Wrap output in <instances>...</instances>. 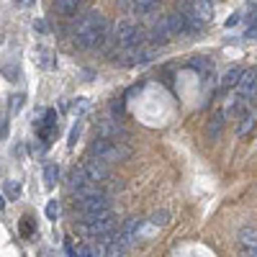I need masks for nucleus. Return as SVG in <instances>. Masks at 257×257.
<instances>
[{
  "label": "nucleus",
  "mask_w": 257,
  "mask_h": 257,
  "mask_svg": "<svg viewBox=\"0 0 257 257\" xmlns=\"http://www.w3.org/2000/svg\"><path fill=\"white\" fill-rule=\"evenodd\" d=\"M80 128H82L80 123L72 126V132H70V147H75V142H77V137H80Z\"/></svg>",
  "instance_id": "25"
},
{
  "label": "nucleus",
  "mask_w": 257,
  "mask_h": 257,
  "mask_svg": "<svg viewBox=\"0 0 257 257\" xmlns=\"http://www.w3.org/2000/svg\"><path fill=\"white\" fill-rule=\"evenodd\" d=\"M54 8H57L59 16H75L77 8H80V0H57Z\"/></svg>",
  "instance_id": "16"
},
{
  "label": "nucleus",
  "mask_w": 257,
  "mask_h": 257,
  "mask_svg": "<svg viewBox=\"0 0 257 257\" xmlns=\"http://www.w3.org/2000/svg\"><path fill=\"white\" fill-rule=\"evenodd\" d=\"M139 229H142V221H139V219H126L123 226L118 229V234H121V239L132 247V244L137 242V237H139Z\"/></svg>",
  "instance_id": "10"
},
{
  "label": "nucleus",
  "mask_w": 257,
  "mask_h": 257,
  "mask_svg": "<svg viewBox=\"0 0 257 257\" xmlns=\"http://www.w3.org/2000/svg\"><path fill=\"white\" fill-rule=\"evenodd\" d=\"M132 155V149L126 144H118V142H111V139H103L98 137L93 144H90V157H100L105 162H121Z\"/></svg>",
  "instance_id": "3"
},
{
  "label": "nucleus",
  "mask_w": 257,
  "mask_h": 257,
  "mask_svg": "<svg viewBox=\"0 0 257 257\" xmlns=\"http://www.w3.org/2000/svg\"><path fill=\"white\" fill-rule=\"evenodd\" d=\"M118 134H123V128H121L118 118L103 121V123L98 126V137H103V139H118Z\"/></svg>",
  "instance_id": "11"
},
{
  "label": "nucleus",
  "mask_w": 257,
  "mask_h": 257,
  "mask_svg": "<svg viewBox=\"0 0 257 257\" xmlns=\"http://www.w3.org/2000/svg\"><path fill=\"white\" fill-rule=\"evenodd\" d=\"M47 216H49V219H57V216H59V203H57V201H49V206H47Z\"/></svg>",
  "instance_id": "22"
},
{
  "label": "nucleus",
  "mask_w": 257,
  "mask_h": 257,
  "mask_svg": "<svg viewBox=\"0 0 257 257\" xmlns=\"http://www.w3.org/2000/svg\"><path fill=\"white\" fill-rule=\"evenodd\" d=\"M242 67H237V64H234V67H229L226 72H224V77H221V88H237V82H239V77H242Z\"/></svg>",
  "instance_id": "14"
},
{
  "label": "nucleus",
  "mask_w": 257,
  "mask_h": 257,
  "mask_svg": "<svg viewBox=\"0 0 257 257\" xmlns=\"http://www.w3.org/2000/svg\"><path fill=\"white\" fill-rule=\"evenodd\" d=\"M44 180H47V185L52 188V185H57V180H59V167L54 165V162H49L47 167H44Z\"/></svg>",
  "instance_id": "19"
},
{
  "label": "nucleus",
  "mask_w": 257,
  "mask_h": 257,
  "mask_svg": "<svg viewBox=\"0 0 257 257\" xmlns=\"http://www.w3.org/2000/svg\"><path fill=\"white\" fill-rule=\"evenodd\" d=\"M77 257H95V254H93L90 244H80V247H77Z\"/></svg>",
  "instance_id": "23"
},
{
  "label": "nucleus",
  "mask_w": 257,
  "mask_h": 257,
  "mask_svg": "<svg viewBox=\"0 0 257 257\" xmlns=\"http://www.w3.org/2000/svg\"><path fill=\"white\" fill-rule=\"evenodd\" d=\"M244 257H257V247H249V249L244 252Z\"/></svg>",
  "instance_id": "30"
},
{
  "label": "nucleus",
  "mask_w": 257,
  "mask_h": 257,
  "mask_svg": "<svg viewBox=\"0 0 257 257\" xmlns=\"http://www.w3.org/2000/svg\"><path fill=\"white\" fill-rule=\"evenodd\" d=\"M6 190H8V196H11V198H16L18 193H21V185H18V183H8Z\"/></svg>",
  "instance_id": "24"
},
{
  "label": "nucleus",
  "mask_w": 257,
  "mask_h": 257,
  "mask_svg": "<svg viewBox=\"0 0 257 257\" xmlns=\"http://www.w3.org/2000/svg\"><path fill=\"white\" fill-rule=\"evenodd\" d=\"M257 93V67H249L242 72L239 82H237V98L239 100H247Z\"/></svg>",
  "instance_id": "5"
},
{
  "label": "nucleus",
  "mask_w": 257,
  "mask_h": 257,
  "mask_svg": "<svg viewBox=\"0 0 257 257\" xmlns=\"http://www.w3.org/2000/svg\"><path fill=\"white\" fill-rule=\"evenodd\" d=\"M190 67L196 70V72H208V70H211V64H208V59L201 57V59H190Z\"/></svg>",
  "instance_id": "21"
},
{
  "label": "nucleus",
  "mask_w": 257,
  "mask_h": 257,
  "mask_svg": "<svg viewBox=\"0 0 257 257\" xmlns=\"http://www.w3.org/2000/svg\"><path fill=\"white\" fill-rule=\"evenodd\" d=\"M39 31H47V24H44V21H36V24H34Z\"/></svg>",
  "instance_id": "31"
},
{
  "label": "nucleus",
  "mask_w": 257,
  "mask_h": 257,
  "mask_svg": "<svg viewBox=\"0 0 257 257\" xmlns=\"http://www.w3.org/2000/svg\"><path fill=\"white\" fill-rule=\"evenodd\" d=\"M211 3H216V0H211Z\"/></svg>",
  "instance_id": "34"
},
{
  "label": "nucleus",
  "mask_w": 257,
  "mask_h": 257,
  "mask_svg": "<svg viewBox=\"0 0 257 257\" xmlns=\"http://www.w3.org/2000/svg\"><path fill=\"white\" fill-rule=\"evenodd\" d=\"M128 249V244L121 239V234L113 231L108 237H103V257H123Z\"/></svg>",
  "instance_id": "8"
},
{
  "label": "nucleus",
  "mask_w": 257,
  "mask_h": 257,
  "mask_svg": "<svg viewBox=\"0 0 257 257\" xmlns=\"http://www.w3.org/2000/svg\"><path fill=\"white\" fill-rule=\"evenodd\" d=\"M254 126H257V111L249 108V111H244V116H242L239 123H237V134H239V137H247Z\"/></svg>",
  "instance_id": "12"
},
{
  "label": "nucleus",
  "mask_w": 257,
  "mask_h": 257,
  "mask_svg": "<svg viewBox=\"0 0 257 257\" xmlns=\"http://www.w3.org/2000/svg\"><path fill=\"white\" fill-rule=\"evenodd\" d=\"M247 39H257V26H249L247 29Z\"/></svg>",
  "instance_id": "29"
},
{
  "label": "nucleus",
  "mask_w": 257,
  "mask_h": 257,
  "mask_svg": "<svg viewBox=\"0 0 257 257\" xmlns=\"http://www.w3.org/2000/svg\"><path fill=\"white\" fill-rule=\"evenodd\" d=\"M149 39H152V44H167L170 39H173V29H170V21H167V16H162V18H157L155 24H152V29H149Z\"/></svg>",
  "instance_id": "7"
},
{
  "label": "nucleus",
  "mask_w": 257,
  "mask_h": 257,
  "mask_svg": "<svg viewBox=\"0 0 257 257\" xmlns=\"http://www.w3.org/2000/svg\"><path fill=\"white\" fill-rule=\"evenodd\" d=\"M239 244H242L244 249L257 247V229H254V226H244V229L239 231Z\"/></svg>",
  "instance_id": "15"
},
{
  "label": "nucleus",
  "mask_w": 257,
  "mask_h": 257,
  "mask_svg": "<svg viewBox=\"0 0 257 257\" xmlns=\"http://www.w3.org/2000/svg\"><path fill=\"white\" fill-rule=\"evenodd\" d=\"M72 39H75V44L82 47V49L103 47L105 39H111V36H108V21H105V16L98 13V11L85 13L77 24H75Z\"/></svg>",
  "instance_id": "1"
},
{
  "label": "nucleus",
  "mask_w": 257,
  "mask_h": 257,
  "mask_svg": "<svg viewBox=\"0 0 257 257\" xmlns=\"http://www.w3.org/2000/svg\"><path fill=\"white\" fill-rule=\"evenodd\" d=\"M190 13H196V16L203 18V21H211V16H213V3H211V0H193Z\"/></svg>",
  "instance_id": "13"
},
{
  "label": "nucleus",
  "mask_w": 257,
  "mask_h": 257,
  "mask_svg": "<svg viewBox=\"0 0 257 257\" xmlns=\"http://www.w3.org/2000/svg\"><path fill=\"white\" fill-rule=\"evenodd\" d=\"M16 3H18V6H31L34 0H16Z\"/></svg>",
  "instance_id": "32"
},
{
  "label": "nucleus",
  "mask_w": 257,
  "mask_h": 257,
  "mask_svg": "<svg viewBox=\"0 0 257 257\" xmlns=\"http://www.w3.org/2000/svg\"><path fill=\"white\" fill-rule=\"evenodd\" d=\"M147 31L142 26H137L134 21H118L116 29H113V41L121 47V49H137V47H144L147 41Z\"/></svg>",
  "instance_id": "2"
},
{
  "label": "nucleus",
  "mask_w": 257,
  "mask_h": 257,
  "mask_svg": "<svg viewBox=\"0 0 257 257\" xmlns=\"http://www.w3.org/2000/svg\"><path fill=\"white\" fill-rule=\"evenodd\" d=\"M224 118H226V113L221 111V113H216L211 118V123H208V139H219V134H221V128H224Z\"/></svg>",
  "instance_id": "17"
},
{
  "label": "nucleus",
  "mask_w": 257,
  "mask_h": 257,
  "mask_svg": "<svg viewBox=\"0 0 257 257\" xmlns=\"http://www.w3.org/2000/svg\"><path fill=\"white\" fill-rule=\"evenodd\" d=\"M3 72L8 75V80H16V77H18V70H13V67H6Z\"/></svg>",
  "instance_id": "27"
},
{
  "label": "nucleus",
  "mask_w": 257,
  "mask_h": 257,
  "mask_svg": "<svg viewBox=\"0 0 257 257\" xmlns=\"http://www.w3.org/2000/svg\"><path fill=\"white\" fill-rule=\"evenodd\" d=\"M203 26H206L203 18H198L196 13H188V34H201Z\"/></svg>",
  "instance_id": "18"
},
{
  "label": "nucleus",
  "mask_w": 257,
  "mask_h": 257,
  "mask_svg": "<svg viewBox=\"0 0 257 257\" xmlns=\"http://www.w3.org/2000/svg\"><path fill=\"white\" fill-rule=\"evenodd\" d=\"M149 221H152L155 226H165V224L170 221V213H167V211H155L152 216H149Z\"/></svg>",
  "instance_id": "20"
},
{
  "label": "nucleus",
  "mask_w": 257,
  "mask_h": 257,
  "mask_svg": "<svg viewBox=\"0 0 257 257\" xmlns=\"http://www.w3.org/2000/svg\"><path fill=\"white\" fill-rule=\"evenodd\" d=\"M85 173H88V178L93 183H103V180H108L111 167H108V162L100 160V157H90L88 162H85Z\"/></svg>",
  "instance_id": "6"
},
{
  "label": "nucleus",
  "mask_w": 257,
  "mask_h": 257,
  "mask_svg": "<svg viewBox=\"0 0 257 257\" xmlns=\"http://www.w3.org/2000/svg\"><path fill=\"white\" fill-rule=\"evenodd\" d=\"M82 234H88V237H108V234L116 231V216H113V211H105L103 216H98L95 221H85L80 224Z\"/></svg>",
  "instance_id": "4"
},
{
  "label": "nucleus",
  "mask_w": 257,
  "mask_h": 257,
  "mask_svg": "<svg viewBox=\"0 0 257 257\" xmlns=\"http://www.w3.org/2000/svg\"><path fill=\"white\" fill-rule=\"evenodd\" d=\"M93 180L88 178V173H85V165H77V167H72L70 170V180H67V188L72 190V193H77V190H82L85 185H90Z\"/></svg>",
  "instance_id": "9"
},
{
  "label": "nucleus",
  "mask_w": 257,
  "mask_h": 257,
  "mask_svg": "<svg viewBox=\"0 0 257 257\" xmlns=\"http://www.w3.org/2000/svg\"><path fill=\"white\" fill-rule=\"evenodd\" d=\"M239 18H242V13H234V16L226 21V26H237V24H239Z\"/></svg>",
  "instance_id": "26"
},
{
  "label": "nucleus",
  "mask_w": 257,
  "mask_h": 257,
  "mask_svg": "<svg viewBox=\"0 0 257 257\" xmlns=\"http://www.w3.org/2000/svg\"><path fill=\"white\" fill-rule=\"evenodd\" d=\"M247 24H249V26H257V11H252V13L247 16Z\"/></svg>",
  "instance_id": "28"
},
{
  "label": "nucleus",
  "mask_w": 257,
  "mask_h": 257,
  "mask_svg": "<svg viewBox=\"0 0 257 257\" xmlns=\"http://www.w3.org/2000/svg\"><path fill=\"white\" fill-rule=\"evenodd\" d=\"M6 208V203H3V196H0V211H3Z\"/></svg>",
  "instance_id": "33"
}]
</instances>
